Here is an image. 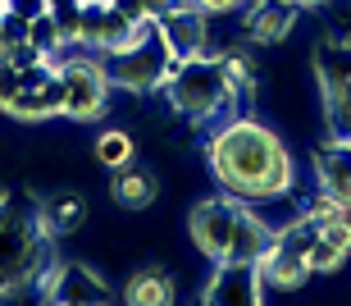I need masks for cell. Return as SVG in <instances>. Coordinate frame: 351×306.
<instances>
[{
    "instance_id": "14",
    "label": "cell",
    "mask_w": 351,
    "mask_h": 306,
    "mask_svg": "<svg viewBox=\"0 0 351 306\" xmlns=\"http://www.w3.org/2000/svg\"><path fill=\"white\" fill-rule=\"evenodd\" d=\"M119 302H128V306H169V302H178V283H173L169 270L142 266V270H132L128 279H123Z\"/></svg>"
},
{
    "instance_id": "4",
    "label": "cell",
    "mask_w": 351,
    "mask_h": 306,
    "mask_svg": "<svg viewBox=\"0 0 351 306\" xmlns=\"http://www.w3.org/2000/svg\"><path fill=\"white\" fill-rule=\"evenodd\" d=\"M105 69V78H110V87H119V92H132V96H146V92H160L165 87V78L173 73V51L169 41L160 37V23H146L137 37L128 41V46H119V51H105L96 55Z\"/></svg>"
},
{
    "instance_id": "3",
    "label": "cell",
    "mask_w": 351,
    "mask_h": 306,
    "mask_svg": "<svg viewBox=\"0 0 351 306\" xmlns=\"http://www.w3.org/2000/svg\"><path fill=\"white\" fill-rule=\"evenodd\" d=\"M160 92H165V101L173 106V115H182V119L196 123V128H206V123L242 110V96L228 87L219 55H192V60H178Z\"/></svg>"
},
{
    "instance_id": "16",
    "label": "cell",
    "mask_w": 351,
    "mask_h": 306,
    "mask_svg": "<svg viewBox=\"0 0 351 306\" xmlns=\"http://www.w3.org/2000/svg\"><path fill=\"white\" fill-rule=\"evenodd\" d=\"M37 215L51 233H73V228L87 220V197L73 192V187H55V192H46V197L37 201Z\"/></svg>"
},
{
    "instance_id": "8",
    "label": "cell",
    "mask_w": 351,
    "mask_h": 306,
    "mask_svg": "<svg viewBox=\"0 0 351 306\" xmlns=\"http://www.w3.org/2000/svg\"><path fill=\"white\" fill-rule=\"evenodd\" d=\"M37 293L46 297V302H60V306L114 302V288H110L91 266H82V261H55V266L46 270V279H41Z\"/></svg>"
},
{
    "instance_id": "6",
    "label": "cell",
    "mask_w": 351,
    "mask_h": 306,
    "mask_svg": "<svg viewBox=\"0 0 351 306\" xmlns=\"http://www.w3.org/2000/svg\"><path fill=\"white\" fill-rule=\"evenodd\" d=\"M311 69L324 101V123L333 137H351V37H319L311 51Z\"/></svg>"
},
{
    "instance_id": "9",
    "label": "cell",
    "mask_w": 351,
    "mask_h": 306,
    "mask_svg": "<svg viewBox=\"0 0 351 306\" xmlns=\"http://www.w3.org/2000/svg\"><path fill=\"white\" fill-rule=\"evenodd\" d=\"M206 306H256L265 302V283H261V266L247 261H215V274L201 288Z\"/></svg>"
},
{
    "instance_id": "24",
    "label": "cell",
    "mask_w": 351,
    "mask_h": 306,
    "mask_svg": "<svg viewBox=\"0 0 351 306\" xmlns=\"http://www.w3.org/2000/svg\"><path fill=\"white\" fill-rule=\"evenodd\" d=\"M292 10H319V5H328V0H287Z\"/></svg>"
},
{
    "instance_id": "2",
    "label": "cell",
    "mask_w": 351,
    "mask_h": 306,
    "mask_svg": "<svg viewBox=\"0 0 351 306\" xmlns=\"http://www.w3.org/2000/svg\"><path fill=\"white\" fill-rule=\"evenodd\" d=\"M51 228L41 224L37 206L0 192V302L37 293L46 270L55 266Z\"/></svg>"
},
{
    "instance_id": "13",
    "label": "cell",
    "mask_w": 351,
    "mask_h": 306,
    "mask_svg": "<svg viewBox=\"0 0 351 306\" xmlns=\"http://www.w3.org/2000/svg\"><path fill=\"white\" fill-rule=\"evenodd\" d=\"M110 174H114V178H110L114 206H123V211H146V206H156V197H160V174L156 169L128 160V165H119V169H110Z\"/></svg>"
},
{
    "instance_id": "11",
    "label": "cell",
    "mask_w": 351,
    "mask_h": 306,
    "mask_svg": "<svg viewBox=\"0 0 351 306\" xmlns=\"http://www.w3.org/2000/svg\"><path fill=\"white\" fill-rule=\"evenodd\" d=\"M311 165H315V183H319V192L333 197L342 211L351 215V137H333L328 133V142L315 147Z\"/></svg>"
},
{
    "instance_id": "1",
    "label": "cell",
    "mask_w": 351,
    "mask_h": 306,
    "mask_svg": "<svg viewBox=\"0 0 351 306\" xmlns=\"http://www.w3.org/2000/svg\"><path fill=\"white\" fill-rule=\"evenodd\" d=\"M206 165L219 192L247 206H283L297 192V160L287 142L251 110L206 123Z\"/></svg>"
},
{
    "instance_id": "5",
    "label": "cell",
    "mask_w": 351,
    "mask_h": 306,
    "mask_svg": "<svg viewBox=\"0 0 351 306\" xmlns=\"http://www.w3.org/2000/svg\"><path fill=\"white\" fill-rule=\"evenodd\" d=\"M55 73H60V87H64V106H60V115L64 119H78V123H96L105 115V106H110V78H105L101 60L91 51H82V46H60V51L51 55Z\"/></svg>"
},
{
    "instance_id": "12",
    "label": "cell",
    "mask_w": 351,
    "mask_h": 306,
    "mask_svg": "<svg viewBox=\"0 0 351 306\" xmlns=\"http://www.w3.org/2000/svg\"><path fill=\"white\" fill-rule=\"evenodd\" d=\"M301 10H292L287 0H256L247 10V46H283L297 27Z\"/></svg>"
},
{
    "instance_id": "19",
    "label": "cell",
    "mask_w": 351,
    "mask_h": 306,
    "mask_svg": "<svg viewBox=\"0 0 351 306\" xmlns=\"http://www.w3.org/2000/svg\"><path fill=\"white\" fill-rule=\"evenodd\" d=\"M306 261H311V270H315V274H338V270L347 266L351 256L342 252L338 242H328L324 233L315 228V242H311V252H306Z\"/></svg>"
},
{
    "instance_id": "21",
    "label": "cell",
    "mask_w": 351,
    "mask_h": 306,
    "mask_svg": "<svg viewBox=\"0 0 351 306\" xmlns=\"http://www.w3.org/2000/svg\"><path fill=\"white\" fill-rule=\"evenodd\" d=\"M37 60H51V55H41L32 41H14V55H10L14 69H27V64H37Z\"/></svg>"
},
{
    "instance_id": "18",
    "label": "cell",
    "mask_w": 351,
    "mask_h": 306,
    "mask_svg": "<svg viewBox=\"0 0 351 306\" xmlns=\"http://www.w3.org/2000/svg\"><path fill=\"white\" fill-rule=\"evenodd\" d=\"M23 41H32L41 55H55L60 46H69L64 41V32H60V23H55V14L51 10H41L37 19H27V37Z\"/></svg>"
},
{
    "instance_id": "25",
    "label": "cell",
    "mask_w": 351,
    "mask_h": 306,
    "mask_svg": "<svg viewBox=\"0 0 351 306\" xmlns=\"http://www.w3.org/2000/svg\"><path fill=\"white\" fill-rule=\"evenodd\" d=\"M82 5H110V0H82Z\"/></svg>"
},
{
    "instance_id": "15",
    "label": "cell",
    "mask_w": 351,
    "mask_h": 306,
    "mask_svg": "<svg viewBox=\"0 0 351 306\" xmlns=\"http://www.w3.org/2000/svg\"><path fill=\"white\" fill-rule=\"evenodd\" d=\"M64 106V87H60V73L51 82H41V87H19L14 101L5 106V115L19 123H41V119H55Z\"/></svg>"
},
{
    "instance_id": "20",
    "label": "cell",
    "mask_w": 351,
    "mask_h": 306,
    "mask_svg": "<svg viewBox=\"0 0 351 306\" xmlns=\"http://www.w3.org/2000/svg\"><path fill=\"white\" fill-rule=\"evenodd\" d=\"M19 87H23L19 69H14V64H0V110H5V106L14 101V92H19Z\"/></svg>"
},
{
    "instance_id": "10",
    "label": "cell",
    "mask_w": 351,
    "mask_h": 306,
    "mask_svg": "<svg viewBox=\"0 0 351 306\" xmlns=\"http://www.w3.org/2000/svg\"><path fill=\"white\" fill-rule=\"evenodd\" d=\"M160 23V37L169 41V51L173 60H192V55H206L210 51V14L206 10H196L192 0L187 5H173L169 14H160L156 19Z\"/></svg>"
},
{
    "instance_id": "23",
    "label": "cell",
    "mask_w": 351,
    "mask_h": 306,
    "mask_svg": "<svg viewBox=\"0 0 351 306\" xmlns=\"http://www.w3.org/2000/svg\"><path fill=\"white\" fill-rule=\"evenodd\" d=\"M10 55H14V37L0 27V64H10Z\"/></svg>"
},
{
    "instance_id": "22",
    "label": "cell",
    "mask_w": 351,
    "mask_h": 306,
    "mask_svg": "<svg viewBox=\"0 0 351 306\" xmlns=\"http://www.w3.org/2000/svg\"><path fill=\"white\" fill-rule=\"evenodd\" d=\"M196 10H206L210 19H215V14H237V10H247L251 0H192Z\"/></svg>"
},
{
    "instance_id": "17",
    "label": "cell",
    "mask_w": 351,
    "mask_h": 306,
    "mask_svg": "<svg viewBox=\"0 0 351 306\" xmlns=\"http://www.w3.org/2000/svg\"><path fill=\"white\" fill-rule=\"evenodd\" d=\"M132 156H137V147H132V133H123V128H105V133L96 137V160H101L105 169H119V165H128Z\"/></svg>"
},
{
    "instance_id": "7",
    "label": "cell",
    "mask_w": 351,
    "mask_h": 306,
    "mask_svg": "<svg viewBox=\"0 0 351 306\" xmlns=\"http://www.w3.org/2000/svg\"><path fill=\"white\" fill-rule=\"evenodd\" d=\"M242 220V201H233L228 192H215V197L196 201L187 211V233H192V247L206 261H223L228 256V242H233V228Z\"/></svg>"
}]
</instances>
